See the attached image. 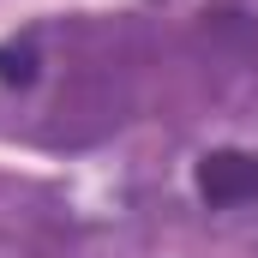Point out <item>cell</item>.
Instances as JSON below:
<instances>
[{"label":"cell","instance_id":"1","mask_svg":"<svg viewBox=\"0 0 258 258\" xmlns=\"http://www.w3.org/2000/svg\"><path fill=\"white\" fill-rule=\"evenodd\" d=\"M192 186L204 210L216 216H258V150H234V144L204 150L192 168Z\"/></svg>","mask_w":258,"mask_h":258}]
</instances>
